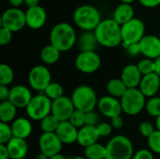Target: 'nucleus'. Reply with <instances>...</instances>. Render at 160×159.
I'll return each mask as SVG.
<instances>
[{"label": "nucleus", "instance_id": "nucleus-12", "mask_svg": "<svg viewBox=\"0 0 160 159\" xmlns=\"http://www.w3.org/2000/svg\"><path fill=\"white\" fill-rule=\"evenodd\" d=\"M40 153L52 157L60 154L63 142L60 141L56 133H42L38 140Z\"/></svg>", "mask_w": 160, "mask_h": 159}, {"label": "nucleus", "instance_id": "nucleus-11", "mask_svg": "<svg viewBox=\"0 0 160 159\" xmlns=\"http://www.w3.org/2000/svg\"><path fill=\"white\" fill-rule=\"evenodd\" d=\"M100 65V56L96 52H81L75 59L76 68L86 74H91L98 71Z\"/></svg>", "mask_w": 160, "mask_h": 159}, {"label": "nucleus", "instance_id": "nucleus-20", "mask_svg": "<svg viewBox=\"0 0 160 159\" xmlns=\"http://www.w3.org/2000/svg\"><path fill=\"white\" fill-rule=\"evenodd\" d=\"M55 133L63 144H72L77 142L79 129L75 127L69 121H63L60 122Z\"/></svg>", "mask_w": 160, "mask_h": 159}, {"label": "nucleus", "instance_id": "nucleus-15", "mask_svg": "<svg viewBox=\"0 0 160 159\" xmlns=\"http://www.w3.org/2000/svg\"><path fill=\"white\" fill-rule=\"evenodd\" d=\"M142 54L145 58L156 60L160 56V37L155 35H145L140 41Z\"/></svg>", "mask_w": 160, "mask_h": 159}, {"label": "nucleus", "instance_id": "nucleus-4", "mask_svg": "<svg viewBox=\"0 0 160 159\" xmlns=\"http://www.w3.org/2000/svg\"><path fill=\"white\" fill-rule=\"evenodd\" d=\"M133 156L132 142L124 135L112 137L106 144V159H132Z\"/></svg>", "mask_w": 160, "mask_h": 159}, {"label": "nucleus", "instance_id": "nucleus-48", "mask_svg": "<svg viewBox=\"0 0 160 159\" xmlns=\"http://www.w3.org/2000/svg\"><path fill=\"white\" fill-rule=\"evenodd\" d=\"M8 2L11 5V7H19L24 3V0H8Z\"/></svg>", "mask_w": 160, "mask_h": 159}, {"label": "nucleus", "instance_id": "nucleus-3", "mask_svg": "<svg viewBox=\"0 0 160 159\" xmlns=\"http://www.w3.org/2000/svg\"><path fill=\"white\" fill-rule=\"evenodd\" d=\"M73 21L82 30L95 31L100 23L101 15L99 10L92 5H82L73 12Z\"/></svg>", "mask_w": 160, "mask_h": 159}, {"label": "nucleus", "instance_id": "nucleus-5", "mask_svg": "<svg viewBox=\"0 0 160 159\" xmlns=\"http://www.w3.org/2000/svg\"><path fill=\"white\" fill-rule=\"evenodd\" d=\"M70 98L75 109L85 113L94 111L98 102L95 90L88 85H80L75 88Z\"/></svg>", "mask_w": 160, "mask_h": 159}, {"label": "nucleus", "instance_id": "nucleus-32", "mask_svg": "<svg viewBox=\"0 0 160 159\" xmlns=\"http://www.w3.org/2000/svg\"><path fill=\"white\" fill-rule=\"evenodd\" d=\"M14 71L7 64L0 65V85L8 86L13 82Z\"/></svg>", "mask_w": 160, "mask_h": 159}, {"label": "nucleus", "instance_id": "nucleus-41", "mask_svg": "<svg viewBox=\"0 0 160 159\" xmlns=\"http://www.w3.org/2000/svg\"><path fill=\"white\" fill-rule=\"evenodd\" d=\"M12 39V32L7 28L1 27L0 28V44L5 46L8 44Z\"/></svg>", "mask_w": 160, "mask_h": 159}, {"label": "nucleus", "instance_id": "nucleus-56", "mask_svg": "<svg viewBox=\"0 0 160 159\" xmlns=\"http://www.w3.org/2000/svg\"><path fill=\"white\" fill-rule=\"evenodd\" d=\"M159 37H160V31H159Z\"/></svg>", "mask_w": 160, "mask_h": 159}, {"label": "nucleus", "instance_id": "nucleus-33", "mask_svg": "<svg viewBox=\"0 0 160 159\" xmlns=\"http://www.w3.org/2000/svg\"><path fill=\"white\" fill-rule=\"evenodd\" d=\"M145 110L147 113L153 117H159L160 116V97H154L147 100L145 105Z\"/></svg>", "mask_w": 160, "mask_h": 159}, {"label": "nucleus", "instance_id": "nucleus-52", "mask_svg": "<svg viewBox=\"0 0 160 159\" xmlns=\"http://www.w3.org/2000/svg\"><path fill=\"white\" fill-rule=\"evenodd\" d=\"M36 159H50V157H47L46 155H44V154L40 153V154H38V155L36 157Z\"/></svg>", "mask_w": 160, "mask_h": 159}, {"label": "nucleus", "instance_id": "nucleus-28", "mask_svg": "<svg viewBox=\"0 0 160 159\" xmlns=\"http://www.w3.org/2000/svg\"><path fill=\"white\" fill-rule=\"evenodd\" d=\"M60 53L61 52L57 48H55L52 44H49L42 48L40 52V58L44 64L52 65V64H55L59 60Z\"/></svg>", "mask_w": 160, "mask_h": 159}, {"label": "nucleus", "instance_id": "nucleus-38", "mask_svg": "<svg viewBox=\"0 0 160 159\" xmlns=\"http://www.w3.org/2000/svg\"><path fill=\"white\" fill-rule=\"evenodd\" d=\"M139 131H140L142 136H143V137L148 139L156 131V129H155L154 126L151 123H149V122H142L139 126Z\"/></svg>", "mask_w": 160, "mask_h": 159}, {"label": "nucleus", "instance_id": "nucleus-44", "mask_svg": "<svg viewBox=\"0 0 160 159\" xmlns=\"http://www.w3.org/2000/svg\"><path fill=\"white\" fill-rule=\"evenodd\" d=\"M9 93H10V89L8 88V86L0 85V101L3 102L8 100Z\"/></svg>", "mask_w": 160, "mask_h": 159}, {"label": "nucleus", "instance_id": "nucleus-50", "mask_svg": "<svg viewBox=\"0 0 160 159\" xmlns=\"http://www.w3.org/2000/svg\"><path fill=\"white\" fill-rule=\"evenodd\" d=\"M155 66H156V70L155 73L158 74L160 77V56L155 60Z\"/></svg>", "mask_w": 160, "mask_h": 159}, {"label": "nucleus", "instance_id": "nucleus-25", "mask_svg": "<svg viewBox=\"0 0 160 159\" xmlns=\"http://www.w3.org/2000/svg\"><path fill=\"white\" fill-rule=\"evenodd\" d=\"M78 45L81 52H96L98 42L95 35V32L94 31L83 32L78 39Z\"/></svg>", "mask_w": 160, "mask_h": 159}, {"label": "nucleus", "instance_id": "nucleus-53", "mask_svg": "<svg viewBox=\"0 0 160 159\" xmlns=\"http://www.w3.org/2000/svg\"><path fill=\"white\" fill-rule=\"evenodd\" d=\"M156 127H157L158 130H159L160 131V116L159 117H158L157 120H156Z\"/></svg>", "mask_w": 160, "mask_h": 159}, {"label": "nucleus", "instance_id": "nucleus-42", "mask_svg": "<svg viewBox=\"0 0 160 159\" xmlns=\"http://www.w3.org/2000/svg\"><path fill=\"white\" fill-rule=\"evenodd\" d=\"M127 53L129 55V56H132V57H135V56H138L139 54H142V50H141V46H140V43H134V44H130V45H128L126 47H124Z\"/></svg>", "mask_w": 160, "mask_h": 159}, {"label": "nucleus", "instance_id": "nucleus-18", "mask_svg": "<svg viewBox=\"0 0 160 159\" xmlns=\"http://www.w3.org/2000/svg\"><path fill=\"white\" fill-rule=\"evenodd\" d=\"M142 77L143 76L139 70L137 65L130 64L123 68L120 79L126 84L128 89H134L139 88Z\"/></svg>", "mask_w": 160, "mask_h": 159}, {"label": "nucleus", "instance_id": "nucleus-46", "mask_svg": "<svg viewBox=\"0 0 160 159\" xmlns=\"http://www.w3.org/2000/svg\"><path fill=\"white\" fill-rule=\"evenodd\" d=\"M139 2L145 7L153 8L157 7L160 5V0H139Z\"/></svg>", "mask_w": 160, "mask_h": 159}, {"label": "nucleus", "instance_id": "nucleus-51", "mask_svg": "<svg viewBox=\"0 0 160 159\" xmlns=\"http://www.w3.org/2000/svg\"><path fill=\"white\" fill-rule=\"evenodd\" d=\"M50 159H68V157H65V156L62 155V154H58V155H55V156L50 157Z\"/></svg>", "mask_w": 160, "mask_h": 159}, {"label": "nucleus", "instance_id": "nucleus-9", "mask_svg": "<svg viewBox=\"0 0 160 159\" xmlns=\"http://www.w3.org/2000/svg\"><path fill=\"white\" fill-rule=\"evenodd\" d=\"M28 82L32 89L44 92L52 82V74L49 68L43 65H38L32 67L28 74Z\"/></svg>", "mask_w": 160, "mask_h": 159}, {"label": "nucleus", "instance_id": "nucleus-26", "mask_svg": "<svg viewBox=\"0 0 160 159\" xmlns=\"http://www.w3.org/2000/svg\"><path fill=\"white\" fill-rule=\"evenodd\" d=\"M17 108L9 101H3L0 103V121L2 123H12L16 118Z\"/></svg>", "mask_w": 160, "mask_h": 159}, {"label": "nucleus", "instance_id": "nucleus-55", "mask_svg": "<svg viewBox=\"0 0 160 159\" xmlns=\"http://www.w3.org/2000/svg\"><path fill=\"white\" fill-rule=\"evenodd\" d=\"M71 159H87L85 157H81V156H77V157H74Z\"/></svg>", "mask_w": 160, "mask_h": 159}, {"label": "nucleus", "instance_id": "nucleus-17", "mask_svg": "<svg viewBox=\"0 0 160 159\" xmlns=\"http://www.w3.org/2000/svg\"><path fill=\"white\" fill-rule=\"evenodd\" d=\"M33 98L32 93L29 88L23 85H15L10 88L8 100L17 108H26L31 99Z\"/></svg>", "mask_w": 160, "mask_h": 159}, {"label": "nucleus", "instance_id": "nucleus-24", "mask_svg": "<svg viewBox=\"0 0 160 159\" xmlns=\"http://www.w3.org/2000/svg\"><path fill=\"white\" fill-rule=\"evenodd\" d=\"M134 17V8L131 4L121 3L116 7L113 11L112 19L120 25L127 23L128 22L131 21Z\"/></svg>", "mask_w": 160, "mask_h": 159}, {"label": "nucleus", "instance_id": "nucleus-37", "mask_svg": "<svg viewBox=\"0 0 160 159\" xmlns=\"http://www.w3.org/2000/svg\"><path fill=\"white\" fill-rule=\"evenodd\" d=\"M148 146L153 153L160 155V131L156 130L148 139Z\"/></svg>", "mask_w": 160, "mask_h": 159}, {"label": "nucleus", "instance_id": "nucleus-13", "mask_svg": "<svg viewBox=\"0 0 160 159\" xmlns=\"http://www.w3.org/2000/svg\"><path fill=\"white\" fill-rule=\"evenodd\" d=\"M75 110L71 98L65 96L53 100L52 104V114H53L60 122L68 121Z\"/></svg>", "mask_w": 160, "mask_h": 159}, {"label": "nucleus", "instance_id": "nucleus-31", "mask_svg": "<svg viewBox=\"0 0 160 159\" xmlns=\"http://www.w3.org/2000/svg\"><path fill=\"white\" fill-rule=\"evenodd\" d=\"M44 95L47 97H49L52 101H53L55 99L64 97V88L60 83L52 82L49 84V86L45 89Z\"/></svg>", "mask_w": 160, "mask_h": 159}, {"label": "nucleus", "instance_id": "nucleus-47", "mask_svg": "<svg viewBox=\"0 0 160 159\" xmlns=\"http://www.w3.org/2000/svg\"><path fill=\"white\" fill-rule=\"evenodd\" d=\"M0 159H10L6 144H0Z\"/></svg>", "mask_w": 160, "mask_h": 159}, {"label": "nucleus", "instance_id": "nucleus-7", "mask_svg": "<svg viewBox=\"0 0 160 159\" xmlns=\"http://www.w3.org/2000/svg\"><path fill=\"white\" fill-rule=\"evenodd\" d=\"M145 25L142 20L139 18H133L131 21L121 25L122 45L124 47L140 43L142 37L145 36Z\"/></svg>", "mask_w": 160, "mask_h": 159}, {"label": "nucleus", "instance_id": "nucleus-39", "mask_svg": "<svg viewBox=\"0 0 160 159\" xmlns=\"http://www.w3.org/2000/svg\"><path fill=\"white\" fill-rule=\"evenodd\" d=\"M97 128H98V134H99L100 138L110 136L112 134V129H113L111 123H106V122L99 123L98 125Z\"/></svg>", "mask_w": 160, "mask_h": 159}, {"label": "nucleus", "instance_id": "nucleus-19", "mask_svg": "<svg viewBox=\"0 0 160 159\" xmlns=\"http://www.w3.org/2000/svg\"><path fill=\"white\" fill-rule=\"evenodd\" d=\"M139 89L145 97L151 98L156 97L158 91H160V77L156 73L143 76Z\"/></svg>", "mask_w": 160, "mask_h": 159}, {"label": "nucleus", "instance_id": "nucleus-21", "mask_svg": "<svg viewBox=\"0 0 160 159\" xmlns=\"http://www.w3.org/2000/svg\"><path fill=\"white\" fill-rule=\"evenodd\" d=\"M100 136L98 134L97 127L84 126L83 127L79 129L77 142L80 146L84 148L97 143L99 140Z\"/></svg>", "mask_w": 160, "mask_h": 159}, {"label": "nucleus", "instance_id": "nucleus-1", "mask_svg": "<svg viewBox=\"0 0 160 159\" xmlns=\"http://www.w3.org/2000/svg\"><path fill=\"white\" fill-rule=\"evenodd\" d=\"M99 45L106 48H114L122 44L121 25L112 18L100 22L94 31Z\"/></svg>", "mask_w": 160, "mask_h": 159}, {"label": "nucleus", "instance_id": "nucleus-14", "mask_svg": "<svg viewBox=\"0 0 160 159\" xmlns=\"http://www.w3.org/2000/svg\"><path fill=\"white\" fill-rule=\"evenodd\" d=\"M98 108L104 116L112 119L116 116H120L123 112L121 101L112 96H104L98 99Z\"/></svg>", "mask_w": 160, "mask_h": 159}, {"label": "nucleus", "instance_id": "nucleus-8", "mask_svg": "<svg viewBox=\"0 0 160 159\" xmlns=\"http://www.w3.org/2000/svg\"><path fill=\"white\" fill-rule=\"evenodd\" d=\"M52 101L43 95H37L33 97L27 107L25 108L27 116L34 121H41L46 116L52 113Z\"/></svg>", "mask_w": 160, "mask_h": 159}, {"label": "nucleus", "instance_id": "nucleus-35", "mask_svg": "<svg viewBox=\"0 0 160 159\" xmlns=\"http://www.w3.org/2000/svg\"><path fill=\"white\" fill-rule=\"evenodd\" d=\"M13 138L11 126L7 123H0V144H7Z\"/></svg>", "mask_w": 160, "mask_h": 159}, {"label": "nucleus", "instance_id": "nucleus-54", "mask_svg": "<svg viewBox=\"0 0 160 159\" xmlns=\"http://www.w3.org/2000/svg\"><path fill=\"white\" fill-rule=\"evenodd\" d=\"M121 1V3H126V4H131V3H133L135 0H120Z\"/></svg>", "mask_w": 160, "mask_h": 159}, {"label": "nucleus", "instance_id": "nucleus-2", "mask_svg": "<svg viewBox=\"0 0 160 159\" xmlns=\"http://www.w3.org/2000/svg\"><path fill=\"white\" fill-rule=\"evenodd\" d=\"M77 41L74 27L68 22L55 24L50 33V44L57 48L61 52L69 51Z\"/></svg>", "mask_w": 160, "mask_h": 159}, {"label": "nucleus", "instance_id": "nucleus-27", "mask_svg": "<svg viewBox=\"0 0 160 159\" xmlns=\"http://www.w3.org/2000/svg\"><path fill=\"white\" fill-rule=\"evenodd\" d=\"M107 91L109 96L121 99L128 91V87L121 79H112L107 83Z\"/></svg>", "mask_w": 160, "mask_h": 159}, {"label": "nucleus", "instance_id": "nucleus-16", "mask_svg": "<svg viewBox=\"0 0 160 159\" xmlns=\"http://www.w3.org/2000/svg\"><path fill=\"white\" fill-rule=\"evenodd\" d=\"M26 25L34 30L40 29L44 26L47 21V13L41 6L28 7L25 11Z\"/></svg>", "mask_w": 160, "mask_h": 159}, {"label": "nucleus", "instance_id": "nucleus-6", "mask_svg": "<svg viewBox=\"0 0 160 159\" xmlns=\"http://www.w3.org/2000/svg\"><path fill=\"white\" fill-rule=\"evenodd\" d=\"M123 112L128 115H137L145 109L146 105V97L140 91L139 88L128 89L126 94L120 99Z\"/></svg>", "mask_w": 160, "mask_h": 159}, {"label": "nucleus", "instance_id": "nucleus-36", "mask_svg": "<svg viewBox=\"0 0 160 159\" xmlns=\"http://www.w3.org/2000/svg\"><path fill=\"white\" fill-rule=\"evenodd\" d=\"M68 121L75 127L80 129L85 126V112L79 111V110H75Z\"/></svg>", "mask_w": 160, "mask_h": 159}, {"label": "nucleus", "instance_id": "nucleus-30", "mask_svg": "<svg viewBox=\"0 0 160 159\" xmlns=\"http://www.w3.org/2000/svg\"><path fill=\"white\" fill-rule=\"evenodd\" d=\"M59 124L60 121L51 113L40 121V128L43 133H55Z\"/></svg>", "mask_w": 160, "mask_h": 159}, {"label": "nucleus", "instance_id": "nucleus-40", "mask_svg": "<svg viewBox=\"0 0 160 159\" xmlns=\"http://www.w3.org/2000/svg\"><path fill=\"white\" fill-rule=\"evenodd\" d=\"M98 121H99V117L96 112L92 111L85 113V126L98 127V125L99 124Z\"/></svg>", "mask_w": 160, "mask_h": 159}, {"label": "nucleus", "instance_id": "nucleus-49", "mask_svg": "<svg viewBox=\"0 0 160 159\" xmlns=\"http://www.w3.org/2000/svg\"><path fill=\"white\" fill-rule=\"evenodd\" d=\"M38 3H39V0H24V4L28 7H32L38 6Z\"/></svg>", "mask_w": 160, "mask_h": 159}, {"label": "nucleus", "instance_id": "nucleus-29", "mask_svg": "<svg viewBox=\"0 0 160 159\" xmlns=\"http://www.w3.org/2000/svg\"><path fill=\"white\" fill-rule=\"evenodd\" d=\"M84 157L87 159H106V146L97 142L84 150Z\"/></svg>", "mask_w": 160, "mask_h": 159}, {"label": "nucleus", "instance_id": "nucleus-23", "mask_svg": "<svg viewBox=\"0 0 160 159\" xmlns=\"http://www.w3.org/2000/svg\"><path fill=\"white\" fill-rule=\"evenodd\" d=\"M10 159H23L28 151L26 141L19 138H12L7 144Z\"/></svg>", "mask_w": 160, "mask_h": 159}, {"label": "nucleus", "instance_id": "nucleus-43", "mask_svg": "<svg viewBox=\"0 0 160 159\" xmlns=\"http://www.w3.org/2000/svg\"><path fill=\"white\" fill-rule=\"evenodd\" d=\"M132 159H155L153 152L148 149H141L137 151Z\"/></svg>", "mask_w": 160, "mask_h": 159}, {"label": "nucleus", "instance_id": "nucleus-45", "mask_svg": "<svg viewBox=\"0 0 160 159\" xmlns=\"http://www.w3.org/2000/svg\"><path fill=\"white\" fill-rule=\"evenodd\" d=\"M111 125L114 129H120L124 127V120L120 116H116L112 119H111Z\"/></svg>", "mask_w": 160, "mask_h": 159}, {"label": "nucleus", "instance_id": "nucleus-22", "mask_svg": "<svg viewBox=\"0 0 160 159\" xmlns=\"http://www.w3.org/2000/svg\"><path fill=\"white\" fill-rule=\"evenodd\" d=\"M10 126H11V129L13 133V138L26 140L31 135L32 130H33L31 121L23 117L16 118L11 123Z\"/></svg>", "mask_w": 160, "mask_h": 159}, {"label": "nucleus", "instance_id": "nucleus-10", "mask_svg": "<svg viewBox=\"0 0 160 159\" xmlns=\"http://www.w3.org/2000/svg\"><path fill=\"white\" fill-rule=\"evenodd\" d=\"M26 25L25 12L19 7H10L4 11L1 17V27L13 32L22 30Z\"/></svg>", "mask_w": 160, "mask_h": 159}, {"label": "nucleus", "instance_id": "nucleus-34", "mask_svg": "<svg viewBox=\"0 0 160 159\" xmlns=\"http://www.w3.org/2000/svg\"><path fill=\"white\" fill-rule=\"evenodd\" d=\"M137 67H138V68L141 71V73H142V76L155 73V70H156L155 60H152V59H149V58H143V59H142L137 64Z\"/></svg>", "mask_w": 160, "mask_h": 159}]
</instances>
